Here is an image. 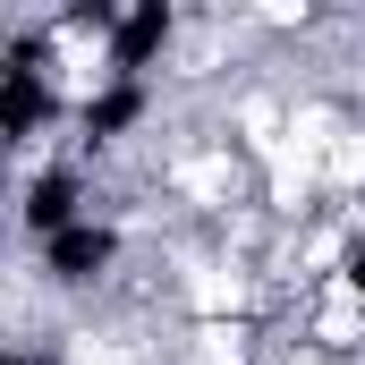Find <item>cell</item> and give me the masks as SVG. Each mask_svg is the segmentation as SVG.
<instances>
[{
    "label": "cell",
    "mask_w": 365,
    "mask_h": 365,
    "mask_svg": "<svg viewBox=\"0 0 365 365\" xmlns=\"http://www.w3.org/2000/svg\"><path fill=\"white\" fill-rule=\"evenodd\" d=\"M170 34H179V17H170L162 0H145V9H110V43H102V68H110V77H145V68L170 51Z\"/></svg>",
    "instance_id": "cell-1"
},
{
    "label": "cell",
    "mask_w": 365,
    "mask_h": 365,
    "mask_svg": "<svg viewBox=\"0 0 365 365\" xmlns=\"http://www.w3.org/2000/svg\"><path fill=\"white\" fill-rule=\"evenodd\" d=\"M110 264H119V230H110V221H93V212L77 221V230H60V238L43 247V272H51V280H68V289L102 280Z\"/></svg>",
    "instance_id": "cell-2"
},
{
    "label": "cell",
    "mask_w": 365,
    "mask_h": 365,
    "mask_svg": "<svg viewBox=\"0 0 365 365\" xmlns=\"http://www.w3.org/2000/svg\"><path fill=\"white\" fill-rule=\"evenodd\" d=\"M17 212H26V238H43V247H51L60 230H77V221H86V187H77V170H68V162L34 170V179H26V204H17Z\"/></svg>",
    "instance_id": "cell-3"
},
{
    "label": "cell",
    "mask_w": 365,
    "mask_h": 365,
    "mask_svg": "<svg viewBox=\"0 0 365 365\" xmlns=\"http://www.w3.org/2000/svg\"><path fill=\"white\" fill-rule=\"evenodd\" d=\"M145 110H153L145 77H102V86L86 93V110H77V128H86V145H110V136H128Z\"/></svg>",
    "instance_id": "cell-4"
}]
</instances>
